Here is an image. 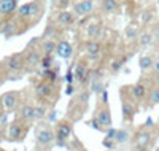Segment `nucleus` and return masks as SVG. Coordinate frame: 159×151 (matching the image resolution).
Returning <instances> with one entry per match:
<instances>
[{
	"label": "nucleus",
	"mask_w": 159,
	"mask_h": 151,
	"mask_svg": "<svg viewBox=\"0 0 159 151\" xmlns=\"http://www.w3.org/2000/svg\"><path fill=\"white\" fill-rule=\"evenodd\" d=\"M156 129L151 124H143L132 140V151H148L156 142Z\"/></svg>",
	"instance_id": "1"
},
{
	"label": "nucleus",
	"mask_w": 159,
	"mask_h": 151,
	"mask_svg": "<svg viewBox=\"0 0 159 151\" xmlns=\"http://www.w3.org/2000/svg\"><path fill=\"white\" fill-rule=\"evenodd\" d=\"M92 127H96L97 130L110 129L111 127V116H110V108L107 105H100L97 108V115H94L92 119Z\"/></svg>",
	"instance_id": "2"
},
{
	"label": "nucleus",
	"mask_w": 159,
	"mask_h": 151,
	"mask_svg": "<svg viewBox=\"0 0 159 151\" xmlns=\"http://www.w3.org/2000/svg\"><path fill=\"white\" fill-rule=\"evenodd\" d=\"M35 139H37L38 146H42V148H48L52 142L56 140V134L52 132V129H51L49 126H42V127H38V129H37Z\"/></svg>",
	"instance_id": "3"
},
{
	"label": "nucleus",
	"mask_w": 159,
	"mask_h": 151,
	"mask_svg": "<svg viewBox=\"0 0 159 151\" xmlns=\"http://www.w3.org/2000/svg\"><path fill=\"white\" fill-rule=\"evenodd\" d=\"M57 92V88L52 81H43L37 86V94L42 99H52Z\"/></svg>",
	"instance_id": "4"
},
{
	"label": "nucleus",
	"mask_w": 159,
	"mask_h": 151,
	"mask_svg": "<svg viewBox=\"0 0 159 151\" xmlns=\"http://www.w3.org/2000/svg\"><path fill=\"white\" fill-rule=\"evenodd\" d=\"M38 11H40L38 2L25 3V5L19 7V10H18V18H19V19H32L34 15H38Z\"/></svg>",
	"instance_id": "5"
},
{
	"label": "nucleus",
	"mask_w": 159,
	"mask_h": 151,
	"mask_svg": "<svg viewBox=\"0 0 159 151\" xmlns=\"http://www.w3.org/2000/svg\"><path fill=\"white\" fill-rule=\"evenodd\" d=\"M0 102H2L5 112H11V110L16 108V105L19 102V94L16 91H10V92L3 94V97L0 99Z\"/></svg>",
	"instance_id": "6"
},
{
	"label": "nucleus",
	"mask_w": 159,
	"mask_h": 151,
	"mask_svg": "<svg viewBox=\"0 0 159 151\" xmlns=\"http://www.w3.org/2000/svg\"><path fill=\"white\" fill-rule=\"evenodd\" d=\"M25 65V57L21 56V54H15V56H11L7 59V67L10 68L11 72H19L22 70Z\"/></svg>",
	"instance_id": "7"
},
{
	"label": "nucleus",
	"mask_w": 159,
	"mask_h": 151,
	"mask_svg": "<svg viewBox=\"0 0 159 151\" xmlns=\"http://www.w3.org/2000/svg\"><path fill=\"white\" fill-rule=\"evenodd\" d=\"M72 134V126L69 122H59L57 124V132H56V139L59 145H64V142L70 137Z\"/></svg>",
	"instance_id": "8"
},
{
	"label": "nucleus",
	"mask_w": 159,
	"mask_h": 151,
	"mask_svg": "<svg viewBox=\"0 0 159 151\" xmlns=\"http://www.w3.org/2000/svg\"><path fill=\"white\" fill-rule=\"evenodd\" d=\"M16 0H0V16H10L16 11Z\"/></svg>",
	"instance_id": "9"
},
{
	"label": "nucleus",
	"mask_w": 159,
	"mask_h": 151,
	"mask_svg": "<svg viewBox=\"0 0 159 151\" xmlns=\"http://www.w3.org/2000/svg\"><path fill=\"white\" fill-rule=\"evenodd\" d=\"M92 10H94V0H81V2H78L75 5V13L81 16L89 15Z\"/></svg>",
	"instance_id": "10"
},
{
	"label": "nucleus",
	"mask_w": 159,
	"mask_h": 151,
	"mask_svg": "<svg viewBox=\"0 0 159 151\" xmlns=\"http://www.w3.org/2000/svg\"><path fill=\"white\" fill-rule=\"evenodd\" d=\"M24 135H25L24 126L18 124V122H15V124L10 126V129H8V139L10 140H22Z\"/></svg>",
	"instance_id": "11"
},
{
	"label": "nucleus",
	"mask_w": 159,
	"mask_h": 151,
	"mask_svg": "<svg viewBox=\"0 0 159 151\" xmlns=\"http://www.w3.org/2000/svg\"><path fill=\"white\" fill-rule=\"evenodd\" d=\"M148 92H150V89L143 83H137L135 86H132V97H134L137 102H142L145 97H147Z\"/></svg>",
	"instance_id": "12"
},
{
	"label": "nucleus",
	"mask_w": 159,
	"mask_h": 151,
	"mask_svg": "<svg viewBox=\"0 0 159 151\" xmlns=\"http://www.w3.org/2000/svg\"><path fill=\"white\" fill-rule=\"evenodd\" d=\"M42 56H40V53L38 51H35V49H32V51H29L27 54H25V65H27L29 68H35L38 64H42Z\"/></svg>",
	"instance_id": "13"
},
{
	"label": "nucleus",
	"mask_w": 159,
	"mask_h": 151,
	"mask_svg": "<svg viewBox=\"0 0 159 151\" xmlns=\"http://www.w3.org/2000/svg\"><path fill=\"white\" fill-rule=\"evenodd\" d=\"M57 22L61 24V25H72L73 22H75V15L72 11H67V10H64V11H61L59 15H57Z\"/></svg>",
	"instance_id": "14"
},
{
	"label": "nucleus",
	"mask_w": 159,
	"mask_h": 151,
	"mask_svg": "<svg viewBox=\"0 0 159 151\" xmlns=\"http://www.w3.org/2000/svg\"><path fill=\"white\" fill-rule=\"evenodd\" d=\"M56 53H57V56H61V57H64V59H67V57L72 56L73 49H72V45H70L69 42H61V43H57Z\"/></svg>",
	"instance_id": "15"
},
{
	"label": "nucleus",
	"mask_w": 159,
	"mask_h": 151,
	"mask_svg": "<svg viewBox=\"0 0 159 151\" xmlns=\"http://www.w3.org/2000/svg\"><path fill=\"white\" fill-rule=\"evenodd\" d=\"M134 115H135V107H134V103H132L130 100H127V99H124V100H123V118H124L126 121H130L132 118H134Z\"/></svg>",
	"instance_id": "16"
},
{
	"label": "nucleus",
	"mask_w": 159,
	"mask_h": 151,
	"mask_svg": "<svg viewBox=\"0 0 159 151\" xmlns=\"http://www.w3.org/2000/svg\"><path fill=\"white\" fill-rule=\"evenodd\" d=\"M73 75H75V78H76V80L81 81V83H86L88 78H89V72H88V68H86V65H84V64H81V62L76 64V68H75Z\"/></svg>",
	"instance_id": "17"
},
{
	"label": "nucleus",
	"mask_w": 159,
	"mask_h": 151,
	"mask_svg": "<svg viewBox=\"0 0 159 151\" xmlns=\"http://www.w3.org/2000/svg\"><path fill=\"white\" fill-rule=\"evenodd\" d=\"M21 119H24V121H32V119H35V107H32V105H24L22 108H21Z\"/></svg>",
	"instance_id": "18"
},
{
	"label": "nucleus",
	"mask_w": 159,
	"mask_h": 151,
	"mask_svg": "<svg viewBox=\"0 0 159 151\" xmlns=\"http://www.w3.org/2000/svg\"><path fill=\"white\" fill-rule=\"evenodd\" d=\"M148 105L150 107H154L159 103V83H156L153 88H150V92H148Z\"/></svg>",
	"instance_id": "19"
},
{
	"label": "nucleus",
	"mask_w": 159,
	"mask_h": 151,
	"mask_svg": "<svg viewBox=\"0 0 159 151\" xmlns=\"http://www.w3.org/2000/svg\"><path fill=\"white\" fill-rule=\"evenodd\" d=\"M56 48H57V45L54 43V40H51V38H45V40H43L42 49H43V53H45V56H49L52 51H56Z\"/></svg>",
	"instance_id": "20"
},
{
	"label": "nucleus",
	"mask_w": 159,
	"mask_h": 151,
	"mask_svg": "<svg viewBox=\"0 0 159 151\" xmlns=\"http://www.w3.org/2000/svg\"><path fill=\"white\" fill-rule=\"evenodd\" d=\"M86 51H88L89 56L96 57L97 54L100 53V43H99V42H96V40H92V42H89V43L86 45Z\"/></svg>",
	"instance_id": "21"
},
{
	"label": "nucleus",
	"mask_w": 159,
	"mask_h": 151,
	"mask_svg": "<svg viewBox=\"0 0 159 151\" xmlns=\"http://www.w3.org/2000/svg\"><path fill=\"white\" fill-rule=\"evenodd\" d=\"M118 2L116 0H103L102 2V10L105 11V13H115L116 10H118Z\"/></svg>",
	"instance_id": "22"
},
{
	"label": "nucleus",
	"mask_w": 159,
	"mask_h": 151,
	"mask_svg": "<svg viewBox=\"0 0 159 151\" xmlns=\"http://www.w3.org/2000/svg\"><path fill=\"white\" fill-rule=\"evenodd\" d=\"M102 35V27L100 24H91L89 29H88V37H91L92 40H96Z\"/></svg>",
	"instance_id": "23"
},
{
	"label": "nucleus",
	"mask_w": 159,
	"mask_h": 151,
	"mask_svg": "<svg viewBox=\"0 0 159 151\" xmlns=\"http://www.w3.org/2000/svg\"><path fill=\"white\" fill-rule=\"evenodd\" d=\"M153 65H154V61H153L151 56H142L140 57V68L143 72L145 70H151Z\"/></svg>",
	"instance_id": "24"
},
{
	"label": "nucleus",
	"mask_w": 159,
	"mask_h": 151,
	"mask_svg": "<svg viewBox=\"0 0 159 151\" xmlns=\"http://www.w3.org/2000/svg\"><path fill=\"white\" fill-rule=\"evenodd\" d=\"M3 35H5V38H11L13 35H15L16 32H18V29H16V25H15V22H7L5 25H3Z\"/></svg>",
	"instance_id": "25"
},
{
	"label": "nucleus",
	"mask_w": 159,
	"mask_h": 151,
	"mask_svg": "<svg viewBox=\"0 0 159 151\" xmlns=\"http://www.w3.org/2000/svg\"><path fill=\"white\" fill-rule=\"evenodd\" d=\"M129 139H130V135H129V132H127L126 129L118 130L116 135H115V142H116V143H126Z\"/></svg>",
	"instance_id": "26"
},
{
	"label": "nucleus",
	"mask_w": 159,
	"mask_h": 151,
	"mask_svg": "<svg viewBox=\"0 0 159 151\" xmlns=\"http://www.w3.org/2000/svg\"><path fill=\"white\" fill-rule=\"evenodd\" d=\"M153 42H154V35H151V34H143L140 37V45L142 46H150Z\"/></svg>",
	"instance_id": "27"
},
{
	"label": "nucleus",
	"mask_w": 159,
	"mask_h": 151,
	"mask_svg": "<svg viewBox=\"0 0 159 151\" xmlns=\"http://www.w3.org/2000/svg\"><path fill=\"white\" fill-rule=\"evenodd\" d=\"M46 115L45 107H35V119H42Z\"/></svg>",
	"instance_id": "28"
},
{
	"label": "nucleus",
	"mask_w": 159,
	"mask_h": 151,
	"mask_svg": "<svg viewBox=\"0 0 159 151\" xmlns=\"http://www.w3.org/2000/svg\"><path fill=\"white\" fill-rule=\"evenodd\" d=\"M135 35H137V29H135L134 25H129L127 30H126V37H127L129 40H132V38H135Z\"/></svg>",
	"instance_id": "29"
},
{
	"label": "nucleus",
	"mask_w": 159,
	"mask_h": 151,
	"mask_svg": "<svg viewBox=\"0 0 159 151\" xmlns=\"http://www.w3.org/2000/svg\"><path fill=\"white\" fill-rule=\"evenodd\" d=\"M42 65H43V67L46 68V70H49V67L52 65V59H51L49 56H46V57H45V59L42 61Z\"/></svg>",
	"instance_id": "30"
},
{
	"label": "nucleus",
	"mask_w": 159,
	"mask_h": 151,
	"mask_svg": "<svg viewBox=\"0 0 159 151\" xmlns=\"http://www.w3.org/2000/svg\"><path fill=\"white\" fill-rule=\"evenodd\" d=\"M153 35H154V42H156V45H159V24L154 27V32H153Z\"/></svg>",
	"instance_id": "31"
},
{
	"label": "nucleus",
	"mask_w": 159,
	"mask_h": 151,
	"mask_svg": "<svg viewBox=\"0 0 159 151\" xmlns=\"http://www.w3.org/2000/svg\"><path fill=\"white\" fill-rule=\"evenodd\" d=\"M69 2H70V0H57L56 3H57V7H59V8H65V7L69 5Z\"/></svg>",
	"instance_id": "32"
},
{
	"label": "nucleus",
	"mask_w": 159,
	"mask_h": 151,
	"mask_svg": "<svg viewBox=\"0 0 159 151\" xmlns=\"http://www.w3.org/2000/svg\"><path fill=\"white\" fill-rule=\"evenodd\" d=\"M121 65H123V62H121V61H116V64H113V70H118V68L121 67Z\"/></svg>",
	"instance_id": "33"
},
{
	"label": "nucleus",
	"mask_w": 159,
	"mask_h": 151,
	"mask_svg": "<svg viewBox=\"0 0 159 151\" xmlns=\"http://www.w3.org/2000/svg\"><path fill=\"white\" fill-rule=\"evenodd\" d=\"M73 91H75V89H73V86L70 85V86H69V89H67V94H73Z\"/></svg>",
	"instance_id": "34"
},
{
	"label": "nucleus",
	"mask_w": 159,
	"mask_h": 151,
	"mask_svg": "<svg viewBox=\"0 0 159 151\" xmlns=\"http://www.w3.org/2000/svg\"><path fill=\"white\" fill-rule=\"evenodd\" d=\"M2 110H3V105H2V102H0V116H2Z\"/></svg>",
	"instance_id": "35"
},
{
	"label": "nucleus",
	"mask_w": 159,
	"mask_h": 151,
	"mask_svg": "<svg viewBox=\"0 0 159 151\" xmlns=\"http://www.w3.org/2000/svg\"><path fill=\"white\" fill-rule=\"evenodd\" d=\"M51 2H57V0H51Z\"/></svg>",
	"instance_id": "36"
},
{
	"label": "nucleus",
	"mask_w": 159,
	"mask_h": 151,
	"mask_svg": "<svg viewBox=\"0 0 159 151\" xmlns=\"http://www.w3.org/2000/svg\"><path fill=\"white\" fill-rule=\"evenodd\" d=\"M0 151H2V149H0Z\"/></svg>",
	"instance_id": "37"
},
{
	"label": "nucleus",
	"mask_w": 159,
	"mask_h": 151,
	"mask_svg": "<svg viewBox=\"0 0 159 151\" xmlns=\"http://www.w3.org/2000/svg\"><path fill=\"white\" fill-rule=\"evenodd\" d=\"M157 126H159V124H157Z\"/></svg>",
	"instance_id": "38"
}]
</instances>
